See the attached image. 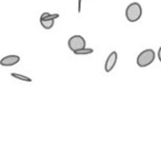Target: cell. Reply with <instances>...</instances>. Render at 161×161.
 I'll return each instance as SVG.
<instances>
[{"instance_id": "9", "label": "cell", "mask_w": 161, "mask_h": 161, "mask_svg": "<svg viewBox=\"0 0 161 161\" xmlns=\"http://www.w3.org/2000/svg\"><path fill=\"white\" fill-rule=\"evenodd\" d=\"M58 17H60V14H49V12H43L42 14H41V18L40 19H58Z\"/></svg>"}, {"instance_id": "4", "label": "cell", "mask_w": 161, "mask_h": 161, "mask_svg": "<svg viewBox=\"0 0 161 161\" xmlns=\"http://www.w3.org/2000/svg\"><path fill=\"white\" fill-rule=\"evenodd\" d=\"M117 58H118V54H117L116 51H113L112 53L107 56V58H106V61H105V66H104V69H105V71L107 72V73L112 72L113 69L115 67V65H116V63H117Z\"/></svg>"}, {"instance_id": "3", "label": "cell", "mask_w": 161, "mask_h": 161, "mask_svg": "<svg viewBox=\"0 0 161 161\" xmlns=\"http://www.w3.org/2000/svg\"><path fill=\"white\" fill-rule=\"evenodd\" d=\"M67 45H69V49L74 53V52L78 51V50L84 49L86 47V41L82 36L76 34V36H73L69 39Z\"/></svg>"}, {"instance_id": "10", "label": "cell", "mask_w": 161, "mask_h": 161, "mask_svg": "<svg viewBox=\"0 0 161 161\" xmlns=\"http://www.w3.org/2000/svg\"><path fill=\"white\" fill-rule=\"evenodd\" d=\"M158 58H159V61L161 63V47H159V51H158Z\"/></svg>"}, {"instance_id": "6", "label": "cell", "mask_w": 161, "mask_h": 161, "mask_svg": "<svg viewBox=\"0 0 161 161\" xmlns=\"http://www.w3.org/2000/svg\"><path fill=\"white\" fill-rule=\"evenodd\" d=\"M40 23L45 30H50L54 25V19H40Z\"/></svg>"}, {"instance_id": "7", "label": "cell", "mask_w": 161, "mask_h": 161, "mask_svg": "<svg viewBox=\"0 0 161 161\" xmlns=\"http://www.w3.org/2000/svg\"><path fill=\"white\" fill-rule=\"evenodd\" d=\"M94 52V50L93 49H90V47H84V49H80L78 50V51L74 52V54H76V55H87V54H91Z\"/></svg>"}, {"instance_id": "11", "label": "cell", "mask_w": 161, "mask_h": 161, "mask_svg": "<svg viewBox=\"0 0 161 161\" xmlns=\"http://www.w3.org/2000/svg\"><path fill=\"white\" fill-rule=\"evenodd\" d=\"M78 12H80V0H78Z\"/></svg>"}, {"instance_id": "8", "label": "cell", "mask_w": 161, "mask_h": 161, "mask_svg": "<svg viewBox=\"0 0 161 161\" xmlns=\"http://www.w3.org/2000/svg\"><path fill=\"white\" fill-rule=\"evenodd\" d=\"M11 76L14 78H18L20 80H23V82H32V80L30 77L25 75H22V74H18V73H11Z\"/></svg>"}, {"instance_id": "2", "label": "cell", "mask_w": 161, "mask_h": 161, "mask_svg": "<svg viewBox=\"0 0 161 161\" xmlns=\"http://www.w3.org/2000/svg\"><path fill=\"white\" fill-rule=\"evenodd\" d=\"M156 58V53L152 49H146L137 56V65L139 67H147L152 64Z\"/></svg>"}, {"instance_id": "5", "label": "cell", "mask_w": 161, "mask_h": 161, "mask_svg": "<svg viewBox=\"0 0 161 161\" xmlns=\"http://www.w3.org/2000/svg\"><path fill=\"white\" fill-rule=\"evenodd\" d=\"M19 61H20V56L11 54V55H7L1 58L0 64L3 65V66H14V65L18 64Z\"/></svg>"}, {"instance_id": "1", "label": "cell", "mask_w": 161, "mask_h": 161, "mask_svg": "<svg viewBox=\"0 0 161 161\" xmlns=\"http://www.w3.org/2000/svg\"><path fill=\"white\" fill-rule=\"evenodd\" d=\"M125 16L129 22H137L142 16V7L139 3H131L126 8Z\"/></svg>"}]
</instances>
